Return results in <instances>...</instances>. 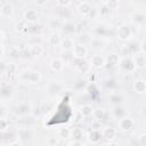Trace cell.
Masks as SVG:
<instances>
[{"label":"cell","mask_w":146,"mask_h":146,"mask_svg":"<svg viewBox=\"0 0 146 146\" xmlns=\"http://www.w3.org/2000/svg\"><path fill=\"white\" fill-rule=\"evenodd\" d=\"M0 34H1V42H5V40H6V34H5V31H3V30H1Z\"/></svg>","instance_id":"cell-49"},{"label":"cell","mask_w":146,"mask_h":146,"mask_svg":"<svg viewBox=\"0 0 146 146\" xmlns=\"http://www.w3.org/2000/svg\"><path fill=\"white\" fill-rule=\"evenodd\" d=\"M17 70H18L17 64H15L14 62H9V63H7L5 65V70L2 71V74L8 76V78H10V76H13V75H15L17 73Z\"/></svg>","instance_id":"cell-17"},{"label":"cell","mask_w":146,"mask_h":146,"mask_svg":"<svg viewBox=\"0 0 146 146\" xmlns=\"http://www.w3.org/2000/svg\"><path fill=\"white\" fill-rule=\"evenodd\" d=\"M132 88H133V91L136 94H139V95L145 94L146 92V81L143 79H138L133 82Z\"/></svg>","instance_id":"cell-19"},{"label":"cell","mask_w":146,"mask_h":146,"mask_svg":"<svg viewBox=\"0 0 146 146\" xmlns=\"http://www.w3.org/2000/svg\"><path fill=\"white\" fill-rule=\"evenodd\" d=\"M120 66L123 71L125 72H133L137 67L132 60V58H128V57H124L121 59V63H120Z\"/></svg>","instance_id":"cell-12"},{"label":"cell","mask_w":146,"mask_h":146,"mask_svg":"<svg viewBox=\"0 0 146 146\" xmlns=\"http://www.w3.org/2000/svg\"><path fill=\"white\" fill-rule=\"evenodd\" d=\"M59 137L60 138H68V137H71V129H68V128H62L59 130Z\"/></svg>","instance_id":"cell-39"},{"label":"cell","mask_w":146,"mask_h":146,"mask_svg":"<svg viewBox=\"0 0 146 146\" xmlns=\"http://www.w3.org/2000/svg\"><path fill=\"white\" fill-rule=\"evenodd\" d=\"M58 143H59L58 137H49L48 140H47V144L50 145V146H55V145H57Z\"/></svg>","instance_id":"cell-41"},{"label":"cell","mask_w":146,"mask_h":146,"mask_svg":"<svg viewBox=\"0 0 146 146\" xmlns=\"http://www.w3.org/2000/svg\"><path fill=\"white\" fill-rule=\"evenodd\" d=\"M120 63H121V58H120L119 54H116V52L110 54L106 58V65L110 68H114V67L120 66Z\"/></svg>","instance_id":"cell-8"},{"label":"cell","mask_w":146,"mask_h":146,"mask_svg":"<svg viewBox=\"0 0 146 146\" xmlns=\"http://www.w3.org/2000/svg\"><path fill=\"white\" fill-rule=\"evenodd\" d=\"M33 136H34V130L32 128H29V127L27 128H19L17 131V137L21 138L23 141L25 139H27V140L32 139Z\"/></svg>","instance_id":"cell-10"},{"label":"cell","mask_w":146,"mask_h":146,"mask_svg":"<svg viewBox=\"0 0 146 146\" xmlns=\"http://www.w3.org/2000/svg\"><path fill=\"white\" fill-rule=\"evenodd\" d=\"M63 89H64V84H63L62 82H59V81H52V82H50V83L48 84V87H47V92H48V95L55 97V96H57L59 92H62Z\"/></svg>","instance_id":"cell-5"},{"label":"cell","mask_w":146,"mask_h":146,"mask_svg":"<svg viewBox=\"0 0 146 146\" xmlns=\"http://www.w3.org/2000/svg\"><path fill=\"white\" fill-rule=\"evenodd\" d=\"M13 94H14V89L10 84H2L1 86V98L2 100L5 99H10L13 97Z\"/></svg>","instance_id":"cell-22"},{"label":"cell","mask_w":146,"mask_h":146,"mask_svg":"<svg viewBox=\"0 0 146 146\" xmlns=\"http://www.w3.org/2000/svg\"><path fill=\"white\" fill-rule=\"evenodd\" d=\"M92 116L95 117V120L102 121V120H104V119L106 117V111H105L104 108H102V107L96 108V110H94V112H92Z\"/></svg>","instance_id":"cell-28"},{"label":"cell","mask_w":146,"mask_h":146,"mask_svg":"<svg viewBox=\"0 0 146 146\" xmlns=\"http://www.w3.org/2000/svg\"><path fill=\"white\" fill-rule=\"evenodd\" d=\"M48 26H49V29H51V30L57 29V27L60 26V21H59L57 17H52V18L49 19V24H48Z\"/></svg>","instance_id":"cell-36"},{"label":"cell","mask_w":146,"mask_h":146,"mask_svg":"<svg viewBox=\"0 0 146 146\" xmlns=\"http://www.w3.org/2000/svg\"><path fill=\"white\" fill-rule=\"evenodd\" d=\"M76 71L81 74H88L90 73L91 71V64L90 62H87V60H83V59H80V62L76 64Z\"/></svg>","instance_id":"cell-14"},{"label":"cell","mask_w":146,"mask_h":146,"mask_svg":"<svg viewBox=\"0 0 146 146\" xmlns=\"http://www.w3.org/2000/svg\"><path fill=\"white\" fill-rule=\"evenodd\" d=\"M59 46H60V48H62L64 51H71V50H73V48H74L75 44H74V41H73L72 38H70V36H64V38H62Z\"/></svg>","instance_id":"cell-16"},{"label":"cell","mask_w":146,"mask_h":146,"mask_svg":"<svg viewBox=\"0 0 146 146\" xmlns=\"http://www.w3.org/2000/svg\"><path fill=\"white\" fill-rule=\"evenodd\" d=\"M50 68L54 71V72H56V73H59V72H62L63 70H64V66H65V62L62 59V58H58V57H56V58H52L51 60H50Z\"/></svg>","instance_id":"cell-13"},{"label":"cell","mask_w":146,"mask_h":146,"mask_svg":"<svg viewBox=\"0 0 146 146\" xmlns=\"http://www.w3.org/2000/svg\"><path fill=\"white\" fill-rule=\"evenodd\" d=\"M99 13H100V15H103V16H105V15H107L108 13H110V9L107 8V6L104 3V6H103V8L99 10Z\"/></svg>","instance_id":"cell-45"},{"label":"cell","mask_w":146,"mask_h":146,"mask_svg":"<svg viewBox=\"0 0 146 146\" xmlns=\"http://www.w3.org/2000/svg\"><path fill=\"white\" fill-rule=\"evenodd\" d=\"M56 3H57V6H59V7L66 8V7H68V6L72 3V0H56Z\"/></svg>","instance_id":"cell-40"},{"label":"cell","mask_w":146,"mask_h":146,"mask_svg":"<svg viewBox=\"0 0 146 146\" xmlns=\"http://www.w3.org/2000/svg\"><path fill=\"white\" fill-rule=\"evenodd\" d=\"M14 14V6L10 2H6L1 7V16L2 17H10Z\"/></svg>","instance_id":"cell-24"},{"label":"cell","mask_w":146,"mask_h":146,"mask_svg":"<svg viewBox=\"0 0 146 146\" xmlns=\"http://www.w3.org/2000/svg\"><path fill=\"white\" fill-rule=\"evenodd\" d=\"M73 52V57L76 58V59H84L87 56H88V47L87 44L84 43H76L72 50Z\"/></svg>","instance_id":"cell-3"},{"label":"cell","mask_w":146,"mask_h":146,"mask_svg":"<svg viewBox=\"0 0 146 146\" xmlns=\"http://www.w3.org/2000/svg\"><path fill=\"white\" fill-rule=\"evenodd\" d=\"M9 128V121L3 116L0 119V131L1 132H6Z\"/></svg>","instance_id":"cell-37"},{"label":"cell","mask_w":146,"mask_h":146,"mask_svg":"<svg viewBox=\"0 0 146 146\" xmlns=\"http://www.w3.org/2000/svg\"><path fill=\"white\" fill-rule=\"evenodd\" d=\"M137 68H143L146 66V55L144 52H137L132 58Z\"/></svg>","instance_id":"cell-18"},{"label":"cell","mask_w":146,"mask_h":146,"mask_svg":"<svg viewBox=\"0 0 146 146\" xmlns=\"http://www.w3.org/2000/svg\"><path fill=\"white\" fill-rule=\"evenodd\" d=\"M83 137V130L81 128H78V127H74L71 129V138L72 139H75V140H81Z\"/></svg>","instance_id":"cell-27"},{"label":"cell","mask_w":146,"mask_h":146,"mask_svg":"<svg viewBox=\"0 0 146 146\" xmlns=\"http://www.w3.org/2000/svg\"><path fill=\"white\" fill-rule=\"evenodd\" d=\"M104 86H105L106 89H108V90H113V89L116 88L117 82H116V80H115L114 78H108V79H106V80L104 81Z\"/></svg>","instance_id":"cell-32"},{"label":"cell","mask_w":146,"mask_h":146,"mask_svg":"<svg viewBox=\"0 0 146 146\" xmlns=\"http://www.w3.org/2000/svg\"><path fill=\"white\" fill-rule=\"evenodd\" d=\"M108 100H110V103H112L113 105H120V104L123 102V97H122V95H120L119 92H112V94L108 96Z\"/></svg>","instance_id":"cell-25"},{"label":"cell","mask_w":146,"mask_h":146,"mask_svg":"<svg viewBox=\"0 0 146 146\" xmlns=\"http://www.w3.org/2000/svg\"><path fill=\"white\" fill-rule=\"evenodd\" d=\"M140 50H141V52H144L145 55H146V38L140 42Z\"/></svg>","instance_id":"cell-46"},{"label":"cell","mask_w":146,"mask_h":146,"mask_svg":"<svg viewBox=\"0 0 146 146\" xmlns=\"http://www.w3.org/2000/svg\"><path fill=\"white\" fill-rule=\"evenodd\" d=\"M102 137H103L102 132L97 129H91L87 135V138H88L89 143H91V144H98L100 141Z\"/></svg>","instance_id":"cell-15"},{"label":"cell","mask_w":146,"mask_h":146,"mask_svg":"<svg viewBox=\"0 0 146 146\" xmlns=\"http://www.w3.org/2000/svg\"><path fill=\"white\" fill-rule=\"evenodd\" d=\"M21 79L25 82H30V83H39L42 79L40 72L38 71H24L21 74Z\"/></svg>","instance_id":"cell-1"},{"label":"cell","mask_w":146,"mask_h":146,"mask_svg":"<svg viewBox=\"0 0 146 146\" xmlns=\"http://www.w3.org/2000/svg\"><path fill=\"white\" fill-rule=\"evenodd\" d=\"M100 121H98V120H95L92 123H91V129H97V130H99L100 129Z\"/></svg>","instance_id":"cell-44"},{"label":"cell","mask_w":146,"mask_h":146,"mask_svg":"<svg viewBox=\"0 0 146 146\" xmlns=\"http://www.w3.org/2000/svg\"><path fill=\"white\" fill-rule=\"evenodd\" d=\"M102 135L105 140L111 143L116 138V129L113 127H105L104 129H102Z\"/></svg>","instance_id":"cell-11"},{"label":"cell","mask_w":146,"mask_h":146,"mask_svg":"<svg viewBox=\"0 0 146 146\" xmlns=\"http://www.w3.org/2000/svg\"><path fill=\"white\" fill-rule=\"evenodd\" d=\"M43 51H44L43 47L41 44H39V43H33V44H31L29 47V52L33 57H40L43 54Z\"/></svg>","instance_id":"cell-21"},{"label":"cell","mask_w":146,"mask_h":146,"mask_svg":"<svg viewBox=\"0 0 146 146\" xmlns=\"http://www.w3.org/2000/svg\"><path fill=\"white\" fill-rule=\"evenodd\" d=\"M95 31H96V34H97L98 36H104V35L108 32V26H107L106 24L102 23V24H98V25L96 26Z\"/></svg>","instance_id":"cell-29"},{"label":"cell","mask_w":146,"mask_h":146,"mask_svg":"<svg viewBox=\"0 0 146 146\" xmlns=\"http://www.w3.org/2000/svg\"><path fill=\"white\" fill-rule=\"evenodd\" d=\"M62 29L66 32V33H74L76 31V25L71 22V21H65L62 25Z\"/></svg>","instance_id":"cell-26"},{"label":"cell","mask_w":146,"mask_h":146,"mask_svg":"<svg viewBox=\"0 0 146 146\" xmlns=\"http://www.w3.org/2000/svg\"><path fill=\"white\" fill-rule=\"evenodd\" d=\"M138 144L141 145V146H146V132L139 135V137H138Z\"/></svg>","instance_id":"cell-42"},{"label":"cell","mask_w":146,"mask_h":146,"mask_svg":"<svg viewBox=\"0 0 146 146\" xmlns=\"http://www.w3.org/2000/svg\"><path fill=\"white\" fill-rule=\"evenodd\" d=\"M34 2L36 3V6H39V7H43V6L48 2V0H34Z\"/></svg>","instance_id":"cell-47"},{"label":"cell","mask_w":146,"mask_h":146,"mask_svg":"<svg viewBox=\"0 0 146 146\" xmlns=\"http://www.w3.org/2000/svg\"><path fill=\"white\" fill-rule=\"evenodd\" d=\"M131 21L136 25H145L146 24V14L141 11H137L131 16Z\"/></svg>","instance_id":"cell-23"},{"label":"cell","mask_w":146,"mask_h":146,"mask_svg":"<svg viewBox=\"0 0 146 146\" xmlns=\"http://www.w3.org/2000/svg\"><path fill=\"white\" fill-rule=\"evenodd\" d=\"M130 52H131V49H130L129 46H123L122 47V55H124L127 57V55H130Z\"/></svg>","instance_id":"cell-43"},{"label":"cell","mask_w":146,"mask_h":146,"mask_svg":"<svg viewBox=\"0 0 146 146\" xmlns=\"http://www.w3.org/2000/svg\"><path fill=\"white\" fill-rule=\"evenodd\" d=\"M105 5L107 6V8H108L110 10H115V9L119 8L120 1H119V0H106Z\"/></svg>","instance_id":"cell-35"},{"label":"cell","mask_w":146,"mask_h":146,"mask_svg":"<svg viewBox=\"0 0 146 146\" xmlns=\"http://www.w3.org/2000/svg\"><path fill=\"white\" fill-rule=\"evenodd\" d=\"M80 111H81V113L83 114V116H84V117H88V116L92 115L94 108L91 107V105H88V104H86V105H82V106L80 107Z\"/></svg>","instance_id":"cell-34"},{"label":"cell","mask_w":146,"mask_h":146,"mask_svg":"<svg viewBox=\"0 0 146 146\" xmlns=\"http://www.w3.org/2000/svg\"><path fill=\"white\" fill-rule=\"evenodd\" d=\"M89 62H90L91 66L95 67V68H103L106 65V59L102 55H99V54L92 55Z\"/></svg>","instance_id":"cell-6"},{"label":"cell","mask_w":146,"mask_h":146,"mask_svg":"<svg viewBox=\"0 0 146 146\" xmlns=\"http://www.w3.org/2000/svg\"><path fill=\"white\" fill-rule=\"evenodd\" d=\"M60 40H62V38L57 33H52L48 38V42H49L50 46H57V44H59L60 43Z\"/></svg>","instance_id":"cell-31"},{"label":"cell","mask_w":146,"mask_h":146,"mask_svg":"<svg viewBox=\"0 0 146 146\" xmlns=\"http://www.w3.org/2000/svg\"><path fill=\"white\" fill-rule=\"evenodd\" d=\"M117 125H119V129L122 130V131H130L135 128L136 122H135L133 119H131L129 116H123V117L119 119Z\"/></svg>","instance_id":"cell-4"},{"label":"cell","mask_w":146,"mask_h":146,"mask_svg":"<svg viewBox=\"0 0 146 146\" xmlns=\"http://www.w3.org/2000/svg\"><path fill=\"white\" fill-rule=\"evenodd\" d=\"M68 145H83V143H82L81 140H75V139H73L72 141L68 143Z\"/></svg>","instance_id":"cell-48"},{"label":"cell","mask_w":146,"mask_h":146,"mask_svg":"<svg viewBox=\"0 0 146 146\" xmlns=\"http://www.w3.org/2000/svg\"><path fill=\"white\" fill-rule=\"evenodd\" d=\"M83 114L81 113V111L79 110V111H76L75 112V116L73 117V123L74 124H79V123H81L82 121H83Z\"/></svg>","instance_id":"cell-38"},{"label":"cell","mask_w":146,"mask_h":146,"mask_svg":"<svg viewBox=\"0 0 146 146\" xmlns=\"http://www.w3.org/2000/svg\"><path fill=\"white\" fill-rule=\"evenodd\" d=\"M32 105H31V103L30 102H23V103H21L17 107H16V113L18 114V115H22V116H24V115H27V114H30V113H32Z\"/></svg>","instance_id":"cell-9"},{"label":"cell","mask_w":146,"mask_h":146,"mask_svg":"<svg viewBox=\"0 0 146 146\" xmlns=\"http://www.w3.org/2000/svg\"><path fill=\"white\" fill-rule=\"evenodd\" d=\"M87 94L91 97V98H96L97 96H98V89L96 88V86L94 84V83H90V84H88V87H87Z\"/></svg>","instance_id":"cell-33"},{"label":"cell","mask_w":146,"mask_h":146,"mask_svg":"<svg viewBox=\"0 0 146 146\" xmlns=\"http://www.w3.org/2000/svg\"><path fill=\"white\" fill-rule=\"evenodd\" d=\"M113 115L116 119H121V117L125 116V110L121 106V104L120 105H115V107L113 110Z\"/></svg>","instance_id":"cell-30"},{"label":"cell","mask_w":146,"mask_h":146,"mask_svg":"<svg viewBox=\"0 0 146 146\" xmlns=\"http://www.w3.org/2000/svg\"><path fill=\"white\" fill-rule=\"evenodd\" d=\"M26 23H35L38 21V13L35 9H27L23 16Z\"/></svg>","instance_id":"cell-20"},{"label":"cell","mask_w":146,"mask_h":146,"mask_svg":"<svg viewBox=\"0 0 146 146\" xmlns=\"http://www.w3.org/2000/svg\"><path fill=\"white\" fill-rule=\"evenodd\" d=\"M76 9H78V13H79L81 16H83V17H88V16L91 14V11H92L91 5H90L89 2H87V1L80 2V3L78 5Z\"/></svg>","instance_id":"cell-7"},{"label":"cell","mask_w":146,"mask_h":146,"mask_svg":"<svg viewBox=\"0 0 146 146\" xmlns=\"http://www.w3.org/2000/svg\"><path fill=\"white\" fill-rule=\"evenodd\" d=\"M116 35L120 40L122 41H128L131 36H132V30L128 24H121L117 27V32Z\"/></svg>","instance_id":"cell-2"}]
</instances>
